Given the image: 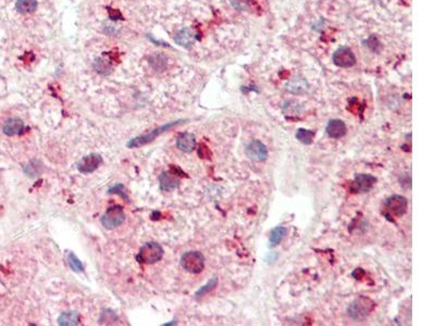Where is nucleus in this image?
<instances>
[{"mask_svg": "<svg viewBox=\"0 0 435 326\" xmlns=\"http://www.w3.org/2000/svg\"><path fill=\"white\" fill-rule=\"evenodd\" d=\"M179 123H180L179 121L172 122V123H169V124H166V125L156 128L155 131H152L151 133H149V134L144 135V136L136 137V138H133V140H131L130 141L127 142L126 146L128 148H137V147H142V146H144V145L149 144V142H151L152 140H154L156 137H158L160 134H162V133L167 132L168 130H170V128L176 126L177 124H179Z\"/></svg>", "mask_w": 435, "mask_h": 326, "instance_id": "nucleus-6", "label": "nucleus"}, {"mask_svg": "<svg viewBox=\"0 0 435 326\" xmlns=\"http://www.w3.org/2000/svg\"><path fill=\"white\" fill-rule=\"evenodd\" d=\"M286 91L293 95H304L309 90V84L307 80L301 76H295L286 84Z\"/></svg>", "mask_w": 435, "mask_h": 326, "instance_id": "nucleus-12", "label": "nucleus"}, {"mask_svg": "<svg viewBox=\"0 0 435 326\" xmlns=\"http://www.w3.org/2000/svg\"><path fill=\"white\" fill-rule=\"evenodd\" d=\"M232 7L237 11H246L249 8V0H230Z\"/></svg>", "mask_w": 435, "mask_h": 326, "instance_id": "nucleus-23", "label": "nucleus"}, {"mask_svg": "<svg viewBox=\"0 0 435 326\" xmlns=\"http://www.w3.org/2000/svg\"><path fill=\"white\" fill-rule=\"evenodd\" d=\"M102 163V158L98 154H91L78 162L77 170L83 174H90L94 171H96L99 165Z\"/></svg>", "mask_w": 435, "mask_h": 326, "instance_id": "nucleus-10", "label": "nucleus"}, {"mask_svg": "<svg viewBox=\"0 0 435 326\" xmlns=\"http://www.w3.org/2000/svg\"><path fill=\"white\" fill-rule=\"evenodd\" d=\"M58 323L62 326L78 325L80 324V314L75 311H66L58 318Z\"/></svg>", "mask_w": 435, "mask_h": 326, "instance_id": "nucleus-17", "label": "nucleus"}, {"mask_svg": "<svg viewBox=\"0 0 435 326\" xmlns=\"http://www.w3.org/2000/svg\"><path fill=\"white\" fill-rule=\"evenodd\" d=\"M163 256L162 247L157 243H148L141 248L136 256V260L143 264H154L160 261Z\"/></svg>", "mask_w": 435, "mask_h": 326, "instance_id": "nucleus-3", "label": "nucleus"}, {"mask_svg": "<svg viewBox=\"0 0 435 326\" xmlns=\"http://www.w3.org/2000/svg\"><path fill=\"white\" fill-rule=\"evenodd\" d=\"M181 265L192 274H199L205 269V256L199 251H189L182 256Z\"/></svg>", "mask_w": 435, "mask_h": 326, "instance_id": "nucleus-2", "label": "nucleus"}, {"mask_svg": "<svg viewBox=\"0 0 435 326\" xmlns=\"http://www.w3.org/2000/svg\"><path fill=\"white\" fill-rule=\"evenodd\" d=\"M246 156L255 162H263L268 158V149L260 140H251L246 146Z\"/></svg>", "mask_w": 435, "mask_h": 326, "instance_id": "nucleus-8", "label": "nucleus"}, {"mask_svg": "<svg viewBox=\"0 0 435 326\" xmlns=\"http://www.w3.org/2000/svg\"><path fill=\"white\" fill-rule=\"evenodd\" d=\"M383 209L384 214L388 217H400L407 212L408 200L400 195H394L385 200Z\"/></svg>", "mask_w": 435, "mask_h": 326, "instance_id": "nucleus-4", "label": "nucleus"}, {"mask_svg": "<svg viewBox=\"0 0 435 326\" xmlns=\"http://www.w3.org/2000/svg\"><path fill=\"white\" fill-rule=\"evenodd\" d=\"M174 41L177 45L184 48H190L195 41V35L191 28H183L182 31L177 33Z\"/></svg>", "mask_w": 435, "mask_h": 326, "instance_id": "nucleus-15", "label": "nucleus"}, {"mask_svg": "<svg viewBox=\"0 0 435 326\" xmlns=\"http://www.w3.org/2000/svg\"><path fill=\"white\" fill-rule=\"evenodd\" d=\"M377 179L370 174H357L352 183V190L354 192H368L372 189Z\"/></svg>", "mask_w": 435, "mask_h": 326, "instance_id": "nucleus-9", "label": "nucleus"}, {"mask_svg": "<svg viewBox=\"0 0 435 326\" xmlns=\"http://www.w3.org/2000/svg\"><path fill=\"white\" fill-rule=\"evenodd\" d=\"M24 130V123L19 117H11L4 122L2 131L7 136L20 135Z\"/></svg>", "mask_w": 435, "mask_h": 326, "instance_id": "nucleus-13", "label": "nucleus"}, {"mask_svg": "<svg viewBox=\"0 0 435 326\" xmlns=\"http://www.w3.org/2000/svg\"><path fill=\"white\" fill-rule=\"evenodd\" d=\"M373 309H374L373 301L368 297L360 296V297L356 298L353 303L348 305L347 313L349 317L355 321H362L372 312Z\"/></svg>", "mask_w": 435, "mask_h": 326, "instance_id": "nucleus-1", "label": "nucleus"}, {"mask_svg": "<svg viewBox=\"0 0 435 326\" xmlns=\"http://www.w3.org/2000/svg\"><path fill=\"white\" fill-rule=\"evenodd\" d=\"M286 235H288V230L283 226H278L271 231L270 233V246L275 247L278 246L282 240H283Z\"/></svg>", "mask_w": 435, "mask_h": 326, "instance_id": "nucleus-18", "label": "nucleus"}, {"mask_svg": "<svg viewBox=\"0 0 435 326\" xmlns=\"http://www.w3.org/2000/svg\"><path fill=\"white\" fill-rule=\"evenodd\" d=\"M217 285H218V279L214 278V279H210L208 281V284L205 285V286H202V287L198 291H197L196 297L199 298V297H202V296H205L206 294H208L209 291H211L212 289H214Z\"/></svg>", "mask_w": 435, "mask_h": 326, "instance_id": "nucleus-22", "label": "nucleus"}, {"mask_svg": "<svg viewBox=\"0 0 435 326\" xmlns=\"http://www.w3.org/2000/svg\"><path fill=\"white\" fill-rule=\"evenodd\" d=\"M125 221V213L122 207L115 206L109 208L101 217V224L107 230L117 229Z\"/></svg>", "mask_w": 435, "mask_h": 326, "instance_id": "nucleus-5", "label": "nucleus"}, {"mask_svg": "<svg viewBox=\"0 0 435 326\" xmlns=\"http://www.w3.org/2000/svg\"><path fill=\"white\" fill-rule=\"evenodd\" d=\"M325 132L330 138L338 140V138H342L343 136L346 135V133H347V127H346V124L342 120L333 118V120L329 121L328 125H326L325 128Z\"/></svg>", "mask_w": 435, "mask_h": 326, "instance_id": "nucleus-11", "label": "nucleus"}, {"mask_svg": "<svg viewBox=\"0 0 435 326\" xmlns=\"http://www.w3.org/2000/svg\"><path fill=\"white\" fill-rule=\"evenodd\" d=\"M180 186V180L170 174V173H163L160 176V188L165 191H172Z\"/></svg>", "mask_w": 435, "mask_h": 326, "instance_id": "nucleus-16", "label": "nucleus"}, {"mask_svg": "<svg viewBox=\"0 0 435 326\" xmlns=\"http://www.w3.org/2000/svg\"><path fill=\"white\" fill-rule=\"evenodd\" d=\"M37 8V0H18L16 2V9L20 13H32Z\"/></svg>", "mask_w": 435, "mask_h": 326, "instance_id": "nucleus-19", "label": "nucleus"}, {"mask_svg": "<svg viewBox=\"0 0 435 326\" xmlns=\"http://www.w3.org/2000/svg\"><path fill=\"white\" fill-rule=\"evenodd\" d=\"M314 132L310 130H305V128H299L297 133H296V138H297L301 144L305 145H310L311 142L314 141Z\"/></svg>", "mask_w": 435, "mask_h": 326, "instance_id": "nucleus-20", "label": "nucleus"}, {"mask_svg": "<svg viewBox=\"0 0 435 326\" xmlns=\"http://www.w3.org/2000/svg\"><path fill=\"white\" fill-rule=\"evenodd\" d=\"M176 147L183 152H192L196 148V138L191 133H183L176 140Z\"/></svg>", "mask_w": 435, "mask_h": 326, "instance_id": "nucleus-14", "label": "nucleus"}, {"mask_svg": "<svg viewBox=\"0 0 435 326\" xmlns=\"http://www.w3.org/2000/svg\"><path fill=\"white\" fill-rule=\"evenodd\" d=\"M333 62L339 68H352L356 64V57L348 47H339L333 53Z\"/></svg>", "mask_w": 435, "mask_h": 326, "instance_id": "nucleus-7", "label": "nucleus"}, {"mask_svg": "<svg viewBox=\"0 0 435 326\" xmlns=\"http://www.w3.org/2000/svg\"><path fill=\"white\" fill-rule=\"evenodd\" d=\"M95 69L101 74H108L110 72V66L102 59H97L95 62Z\"/></svg>", "mask_w": 435, "mask_h": 326, "instance_id": "nucleus-24", "label": "nucleus"}, {"mask_svg": "<svg viewBox=\"0 0 435 326\" xmlns=\"http://www.w3.org/2000/svg\"><path fill=\"white\" fill-rule=\"evenodd\" d=\"M68 262H69V264H70L71 269L73 271H75V272H83L84 271V265L82 264L81 261L77 259V256L74 254H72V253L69 254Z\"/></svg>", "mask_w": 435, "mask_h": 326, "instance_id": "nucleus-21", "label": "nucleus"}]
</instances>
